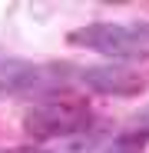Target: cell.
<instances>
[{
	"label": "cell",
	"mask_w": 149,
	"mask_h": 153,
	"mask_svg": "<svg viewBox=\"0 0 149 153\" xmlns=\"http://www.w3.org/2000/svg\"><path fill=\"white\" fill-rule=\"evenodd\" d=\"M73 47H86L109 60H146L149 57V23H86L70 30Z\"/></svg>",
	"instance_id": "6da1fadb"
},
{
	"label": "cell",
	"mask_w": 149,
	"mask_h": 153,
	"mask_svg": "<svg viewBox=\"0 0 149 153\" xmlns=\"http://www.w3.org/2000/svg\"><path fill=\"white\" fill-rule=\"evenodd\" d=\"M80 80L96 90V93H106V97H133L146 87V76L136 73L126 63H99V67H86L80 73Z\"/></svg>",
	"instance_id": "3957f363"
},
{
	"label": "cell",
	"mask_w": 149,
	"mask_h": 153,
	"mask_svg": "<svg viewBox=\"0 0 149 153\" xmlns=\"http://www.w3.org/2000/svg\"><path fill=\"white\" fill-rule=\"evenodd\" d=\"M0 153H53L46 146H10V150H0Z\"/></svg>",
	"instance_id": "5b68a950"
},
{
	"label": "cell",
	"mask_w": 149,
	"mask_h": 153,
	"mask_svg": "<svg viewBox=\"0 0 149 153\" xmlns=\"http://www.w3.org/2000/svg\"><path fill=\"white\" fill-rule=\"evenodd\" d=\"M90 130V107L76 97H50L23 113V133L37 143L70 140Z\"/></svg>",
	"instance_id": "7a4b0ae2"
},
{
	"label": "cell",
	"mask_w": 149,
	"mask_h": 153,
	"mask_svg": "<svg viewBox=\"0 0 149 153\" xmlns=\"http://www.w3.org/2000/svg\"><path fill=\"white\" fill-rule=\"evenodd\" d=\"M149 140V103L129 117V123L123 126L113 140V153H139Z\"/></svg>",
	"instance_id": "277c9868"
}]
</instances>
